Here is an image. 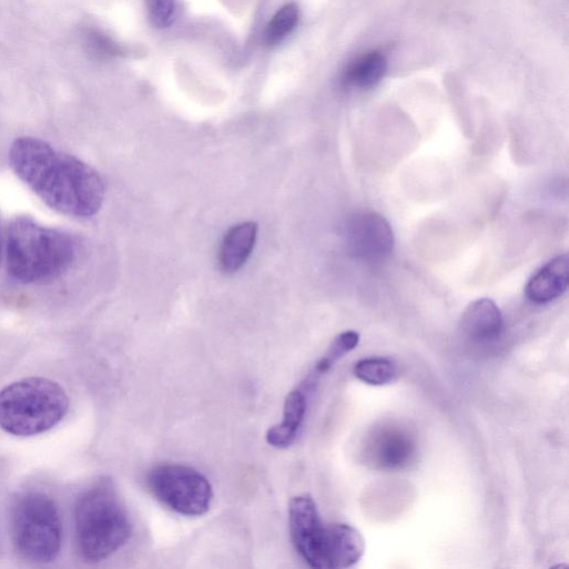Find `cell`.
<instances>
[{"label": "cell", "mask_w": 569, "mask_h": 569, "mask_svg": "<svg viewBox=\"0 0 569 569\" xmlns=\"http://www.w3.org/2000/svg\"><path fill=\"white\" fill-rule=\"evenodd\" d=\"M14 173L49 207L70 217L96 215L105 199L101 175L82 160L34 139L17 140L10 151Z\"/></svg>", "instance_id": "1"}, {"label": "cell", "mask_w": 569, "mask_h": 569, "mask_svg": "<svg viewBox=\"0 0 569 569\" xmlns=\"http://www.w3.org/2000/svg\"><path fill=\"white\" fill-rule=\"evenodd\" d=\"M8 268L21 284H45L65 274L77 260L71 234L48 227L30 216H18L8 230Z\"/></svg>", "instance_id": "2"}, {"label": "cell", "mask_w": 569, "mask_h": 569, "mask_svg": "<svg viewBox=\"0 0 569 569\" xmlns=\"http://www.w3.org/2000/svg\"><path fill=\"white\" fill-rule=\"evenodd\" d=\"M132 535L128 509L112 479L101 478L78 499L75 536L80 556L100 562L121 549Z\"/></svg>", "instance_id": "3"}, {"label": "cell", "mask_w": 569, "mask_h": 569, "mask_svg": "<svg viewBox=\"0 0 569 569\" xmlns=\"http://www.w3.org/2000/svg\"><path fill=\"white\" fill-rule=\"evenodd\" d=\"M70 398L57 382L30 377L0 390V428L31 437L54 428L67 416Z\"/></svg>", "instance_id": "4"}, {"label": "cell", "mask_w": 569, "mask_h": 569, "mask_svg": "<svg viewBox=\"0 0 569 569\" xmlns=\"http://www.w3.org/2000/svg\"><path fill=\"white\" fill-rule=\"evenodd\" d=\"M13 539L18 551L33 562H51L61 551L63 525L55 501L42 491L20 496L13 509Z\"/></svg>", "instance_id": "5"}, {"label": "cell", "mask_w": 569, "mask_h": 569, "mask_svg": "<svg viewBox=\"0 0 569 569\" xmlns=\"http://www.w3.org/2000/svg\"><path fill=\"white\" fill-rule=\"evenodd\" d=\"M150 491L171 510L187 517L205 515L214 498L210 480L195 468L166 464L150 470Z\"/></svg>", "instance_id": "6"}, {"label": "cell", "mask_w": 569, "mask_h": 569, "mask_svg": "<svg viewBox=\"0 0 569 569\" xmlns=\"http://www.w3.org/2000/svg\"><path fill=\"white\" fill-rule=\"evenodd\" d=\"M292 541L312 568L325 569L326 526L322 522L313 497L303 494L292 498L288 508Z\"/></svg>", "instance_id": "7"}, {"label": "cell", "mask_w": 569, "mask_h": 569, "mask_svg": "<svg viewBox=\"0 0 569 569\" xmlns=\"http://www.w3.org/2000/svg\"><path fill=\"white\" fill-rule=\"evenodd\" d=\"M348 254L365 262H379L388 257L395 245L389 223L374 212H360L350 216L344 230Z\"/></svg>", "instance_id": "8"}, {"label": "cell", "mask_w": 569, "mask_h": 569, "mask_svg": "<svg viewBox=\"0 0 569 569\" xmlns=\"http://www.w3.org/2000/svg\"><path fill=\"white\" fill-rule=\"evenodd\" d=\"M364 455L374 468L398 470L407 467L415 458L416 443L406 429L383 426L369 436Z\"/></svg>", "instance_id": "9"}, {"label": "cell", "mask_w": 569, "mask_h": 569, "mask_svg": "<svg viewBox=\"0 0 569 569\" xmlns=\"http://www.w3.org/2000/svg\"><path fill=\"white\" fill-rule=\"evenodd\" d=\"M365 552L362 534L347 524L326 526L325 569H343L357 563Z\"/></svg>", "instance_id": "10"}, {"label": "cell", "mask_w": 569, "mask_h": 569, "mask_svg": "<svg viewBox=\"0 0 569 569\" xmlns=\"http://www.w3.org/2000/svg\"><path fill=\"white\" fill-rule=\"evenodd\" d=\"M569 285V257L558 255L543 265L527 283L525 295L534 304L543 305L562 296Z\"/></svg>", "instance_id": "11"}, {"label": "cell", "mask_w": 569, "mask_h": 569, "mask_svg": "<svg viewBox=\"0 0 569 569\" xmlns=\"http://www.w3.org/2000/svg\"><path fill=\"white\" fill-rule=\"evenodd\" d=\"M460 329L465 336L474 342H492L500 336L504 329L501 312L491 299H477L464 312Z\"/></svg>", "instance_id": "12"}, {"label": "cell", "mask_w": 569, "mask_h": 569, "mask_svg": "<svg viewBox=\"0 0 569 569\" xmlns=\"http://www.w3.org/2000/svg\"><path fill=\"white\" fill-rule=\"evenodd\" d=\"M257 233L258 225L254 222L241 223L228 230L219 252L222 272L234 274L244 267L255 248Z\"/></svg>", "instance_id": "13"}, {"label": "cell", "mask_w": 569, "mask_h": 569, "mask_svg": "<svg viewBox=\"0 0 569 569\" xmlns=\"http://www.w3.org/2000/svg\"><path fill=\"white\" fill-rule=\"evenodd\" d=\"M307 411V397L303 389L292 390L284 405L283 421L268 429L266 441L268 445L284 449L294 444L304 423Z\"/></svg>", "instance_id": "14"}, {"label": "cell", "mask_w": 569, "mask_h": 569, "mask_svg": "<svg viewBox=\"0 0 569 569\" xmlns=\"http://www.w3.org/2000/svg\"><path fill=\"white\" fill-rule=\"evenodd\" d=\"M387 72V60L378 51L363 54L352 62L342 75V84L354 90H370L377 87Z\"/></svg>", "instance_id": "15"}, {"label": "cell", "mask_w": 569, "mask_h": 569, "mask_svg": "<svg viewBox=\"0 0 569 569\" xmlns=\"http://www.w3.org/2000/svg\"><path fill=\"white\" fill-rule=\"evenodd\" d=\"M354 375L365 384L384 386L394 382L398 375L396 363L386 357H368L358 360Z\"/></svg>", "instance_id": "16"}, {"label": "cell", "mask_w": 569, "mask_h": 569, "mask_svg": "<svg viewBox=\"0 0 569 569\" xmlns=\"http://www.w3.org/2000/svg\"><path fill=\"white\" fill-rule=\"evenodd\" d=\"M359 334L354 331H347L338 335L329 346L326 354L318 360L313 374L308 376L307 383L304 385L311 387L316 382V379L321 375L327 373L337 360L355 349L359 343Z\"/></svg>", "instance_id": "17"}, {"label": "cell", "mask_w": 569, "mask_h": 569, "mask_svg": "<svg viewBox=\"0 0 569 569\" xmlns=\"http://www.w3.org/2000/svg\"><path fill=\"white\" fill-rule=\"evenodd\" d=\"M299 10L295 4L282 8L268 23L264 40L268 47L282 43L297 27Z\"/></svg>", "instance_id": "18"}, {"label": "cell", "mask_w": 569, "mask_h": 569, "mask_svg": "<svg viewBox=\"0 0 569 569\" xmlns=\"http://www.w3.org/2000/svg\"><path fill=\"white\" fill-rule=\"evenodd\" d=\"M85 52L94 60L106 61L121 54V48L106 34L89 29L82 35Z\"/></svg>", "instance_id": "19"}, {"label": "cell", "mask_w": 569, "mask_h": 569, "mask_svg": "<svg viewBox=\"0 0 569 569\" xmlns=\"http://www.w3.org/2000/svg\"><path fill=\"white\" fill-rule=\"evenodd\" d=\"M152 24L158 29L172 26L176 13V0H145Z\"/></svg>", "instance_id": "20"}]
</instances>
